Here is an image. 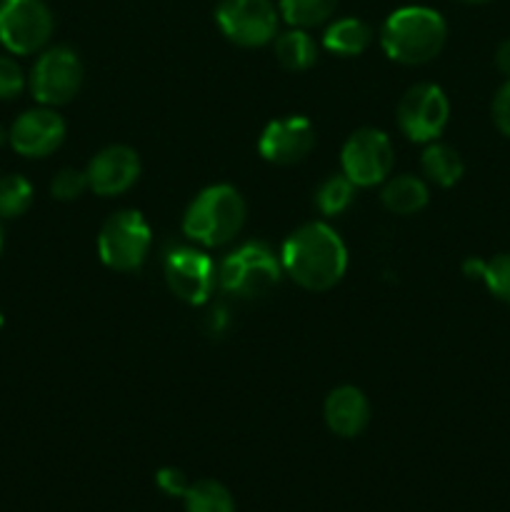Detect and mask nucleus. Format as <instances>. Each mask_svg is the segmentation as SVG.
<instances>
[{
    "label": "nucleus",
    "mask_w": 510,
    "mask_h": 512,
    "mask_svg": "<svg viewBox=\"0 0 510 512\" xmlns=\"http://www.w3.org/2000/svg\"><path fill=\"white\" fill-rule=\"evenodd\" d=\"M448 40L443 15L425 5H405L390 13L380 28L385 55L400 65H425L440 55Z\"/></svg>",
    "instance_id": "f03ea898"
},
{
    "label": "nucleus",
    "mask_w": 510,
    "mask_h": 512,
    "mask_svg": "<svg viewBox=\"0 0 510 512\" xmlns=\"http://www.w3.org/2000/svg\"><path fill=\"white\" fill-rule=\"evenodd\" d=\"M338 0H280L278 10L290 28L313 30L335 15Z\"/></svg>",
    "instance_id": "412c9836"
},
{
    "label": "nucleus",
    "mask_w": 510,
    "mask_h": 512,
    "mask_svg": "<svg viewBox=\"0 0 510 512\" xmlns=\"http://www.w3.org/2000/svg\"><path fill=\"white\" fill-rule=\"evenodd\" d=\"M420 168L428 183H435L438 188H453L455 183H460L465 173V163L460 158V153L450 145L428 143V148L423 150V158H420Z\"/></svg>",
    "instance_id": "a211bd4d"
},
{
    "label": "nucleus",
    "mask_w": 510,
    "mask_h": 512,
    "mask_svg": "<svg viewBox=\"0 0 510 512\" xmlns=\"http://www.w3.org/2000/svg\"><path fill=\"white\" fill-rule=\"evenodd\" d=\"M85 190H90L88 175H85V170L78 168H63L60 173H55L53 183H50L53 198L63 200V203H73V200H78Z\"/></svg>",
    "instance_id": "393cba45"
},
{
    "label": "nucleus",
    "mask_w": 510,
    "mask_h": 512,
    "mask_svg": "<svg viewBox=\"0 0 510 512\" xmlns=\"http://www.w3.org/2000/svg\"><path fill=\"white\" fill-rule=\"evenodd\" d=\"M463 273L468 278L483 280L485 288L493 293V298L510 305V253H498L490 260L470 258L463 265Z\"/></svg>",
    "instance_id": "aec40b11"
},
{
    "label": "nucleus",
    "mask_w": 510,
    "mask_h": 512,
    "mask_svg": "<svg viewBox=\"0 0 510 512\" xmlns=\"http://www.w3.org/2000/svg\"><path fill=\"white\" fill-rule=\"evenodd\" d=\"M283 273L310 293H325L343 280L348 270V248L328 223L300 225L288 235L280 253Z\"/></svg>",
    "instance_id": "f257e3e1"
},
{
    "label": "nucleus",
    "mask_w": 510,
    "mask_h": 512,
    "mask_svg": "<svg viewBox=\"0 0 510 512\" xmlns=\"http://www.w3.org/2000/svg\"><path fill=\"white\" fill-rule=\"evenodd\" d=\"M353 200L355 185L345 175H330L315 190V208L323 215H328V218L345 213L353 205Z\"/></svg>",
    "instance_id": "5701e85b"
},
{
    "label": "nucleus",
    "mask_w": 510,
    "mask_h": 512,
    "mask_svg": "<svg viewBox=\"0 0 510 512\" xmlns=\"http://www.w3.org/2000/svg\"><path fill=\"white\" fill-rule=\"evenodd\" d=\"M490 115H493V123L498 128V133L510 138V78H505V83L495 90Z\"/></svg>",
    "instance_id": "bb28decb"
},
{
    "label": "nucleus",
    "mask_w": 510,
    "mask_h": 512,
    "mask_svg": "<svg viewBox=\"0 0 510 512\" xmlns=\"http://www.w3.org/2000/svg\"><path fill=\"white\" fill-rule=\"evenodd\" d=\"M458 3H465V5H485V3H490V0H458Z\"/></svg>",
    "instance_id": "c756f323"
},
{
    "label": "nucleus",
    "mask_w": 510,
    "mask_h": 512,
    "mask_svg": "<svg viewBox=\"0 0 510 512\" xmlns=\"http://www.w3.org/2000/svg\"><path fill=\"white\" fill-rule=\"evenodd\" d=\"M185 512H235L230 490L218 480H198L185 490Z\"/></svg>",
    "instance_id": "4be33fe9"
},
{
    "label": "nucleus",
    "mask_w": 510,
    "mask_h": 512,
    "mask_svg": "<svg viewBox=\"0 0 510 512\" xmlns=\"http://www.w3.org/2000/svg\"><path fill=\"white\" fill-rule=\"evenodd\" d=\"M155 483H158V488L163 490L165 495H173V498H183L185 490L190 488L188 478H185V475L175 468L158 470V475H155Z\"/></svg>",
    "instance_id": "cd10ccee"
},
{
    "label": "nucleus",
    "mask_w": 510,
    "mask_h": 512,
    "mask_svg": "<svg viewBox=\"0 0 510 512\" xmlns=\"http://www.w3.org/2000/svg\"><path fill=\"white\" fill-rule=\"evenodd\" d=\"M315 145V128L305 115L270 120L260 133L258 153L273 165H295L308 158Z\"/></svg>",
    "instance_id": "ddd939ff"
},
{
    "label": "nucleus",
    "mask_w": 510,
    "mask_h": 512,
    "mask_svg": "<svg viewBox=\"0 0 510 512\" xmlns=\"http://www.w3.org/2000/svg\"><path fill=\"white\" fill-rule=\"evenodd\" d=\"M25 88V73L13 58L0 55V100H15Z\"/></svg>",
    "instance_id": "a878e982"
},
{
    "label": "nucleus",
    "mask_w": 510,
    "mask_h": 512,
    "mask_svg": "<svg viewBox=\"0 0 510 512\" xmlns=\"http://www.w3.org/2000/svg\"><path fill=\"white\" fill-rule=\"evenodd\" d=\"M13 150L23 158H48L63 145L65 120L48 105L25 110L8 130Z\"/></svg>",
    "instance_id": "f8f14e48"
},
{
    "label": "nucleus",
    "mask_w": 510,
    "mask_h": 512,
    "mask_svg": "<svg viewBox=\"0 0 510 512\" xmlns=\"http://www.w3.org/2000/svg\"><path fill=\"white\" fill-rule=\"evenodd\" d=\"M275 60L283 65L290 73H303V70L313 68L318 60V45L310 38L308 30L290 28L285 33H278L273 40Z\"/></svg>",
    "instance_id": "6ab92c4d"
},
{
    "label": "nucleus",
    "mask_w": 510,
    "mask_h": 512,
    "mask_svg": "<svg viewBox=\"0 0 510 512\" xmlns=\"http://www.w3.org/2000/svg\"><path fill=\"white\" fill-rule=\"evenodd\" d=\"M83 60L68 45L40 50L33 70H30L28 88L40 105L60 108L68 105L83 88Z\"/></svg>",
    "instance_id": "423d86ee"
},
{
    "label": "nucleus",
    "mask_w": 510,
    "mask_h": 512,
    "mask_svg": "<svg viewBox=\"0 0 510 512\" xmlns=\"http://www.w3.org/2000/svg\"><path fill=\"white\" fill-rule=\"evenodd\" d=\"M280 10L273 0H220L215 10L218 28L240 48H263L278 35Z\"/></svg>",
    "instance_id": "1a4fd4ad"
},
{
    "label": "nucleus",
    "mask_w": 510,
    "mask_h": 512,
    "mask_svg": "<svg viewBox=\"0 0 510 512\" xmlns=\"http://www.w3.org/2000/svg\"><path fill=\"white\" fill-rule=\"evenodd\" d=\"M163 273L170 293L188 305L208 303L215 288V278H218L210 255L193 245H178V248L168 250L163 260Z\"/></svg>",
    "instance_id": "9b49d317"
},
{
    "label": "nucleus",
    "mask_w": 510,
    "mask_h": 512,
    "mask_svg": "<svg viewBox=\"0 0 510 512\" xmlns=\"http://www.w3.org/2000/svg\"><path fill=\"white\" fill-rule=\"evenodd\" d=\"M400 133L413 143H433L443 135L450 120V100L445 90L435 83H418L405 90L398 110Z\"/></svg>",
    "instance_id": "9d476101"
},
{
    "label": "nucleus",
    "mask_w": 510,
    "mask_h": 512,
    "mask_svg": "<svg viewBox=\"0 0 510 512\" xmlns=\"http://www.w3.org/2000/svg\"><path fill=\"white\" fill-rule=\"evenodd\" d=\"M248 218V205L233 185H208L195 195L183 215L185 238L203 248H220L235 240Z\"/></svg>",
    "instance_id": "7ed1b4c3"
},
{
    "label": "nucleus",
    "mask_w": 510,
    "mask_h": 512,
    "mask_svg": "<svg viewBox=\"0 0 510 512\" xmlns=\"http://www.w3.org/2000/svg\"><path fill=\"white\" fill-rule=\"evenodd\" d=\"M55 18L45 0H0V45L13 55L45 50Z\"/></svg>",
    "instance_id": "0eeeda50"
},
{
    "label": "nucleus",
    "mask_w": 510,
    "mask_h": 512,
    "mask_svg": "<svg viewBox=\"0 0 510 512\" xmlns=\"http://www.w3.org/2000/svg\"><path fill=\"white\" fill-rule=\"evenodd\" d=\"M495 68H498L505 78H510V38L503 40V43L498 45V50H495Z\"/></svg>",
    "instance_id": "c85d7f7f"
},
{
    "label": "nucleus",
    "mask_w": 510,
    "mask_h": 512,
    "mask_svg": "<svg viewBox=\"0 0 510 512\" xmlns=\"http://www.w3.org/2000/svg\"><path fill=\"white\" fill-rule=\"evenodd\" d=\"M385 210L393 215H415L428 205L430 190L423 178L415 175H395L383 183V193H380Z\"/></svg>",
    "instance_id": "dca6fc26"
},
{
    "label": "nucleus",
    "mask_w": 510,
    "mask_h": 512,
    "mask_svg": "<svg viewBox=\"0 0 510 512\" xmlns=\"http://www.w3.org/2000/svg\"><path fill=\"white\" fill-rule=\"evenodd\" d=\"M85 175L95 195L115 198V195L128 193L138 183L140 158L128 145H108L90 160Z\"/></svg>",
    "instance_id": "4468645a"
},
{
    "label": "nucleus",
    "mask_w": 510,
    "mask_h": 512,
    "mask_svg": "<svg viewBox=\"0 0 510 512\" xmlns=\"http://www.w3.org/2000/svg\"><path fill=\"white\" fill-rule=\"evenodd\" d=\"M373 43V28L360 18H340L325 28L323 45L340 58H355L363 55Z\"/></svg>",
    "instance_id": "f3484780"
},
{
    "label": "nucleus",
    "mask_w": 510,
    "mask_h": 512,
    "mask_svg": "<svg viewBox=\"0 0 510 512\" xmlns=\"http://www.w3.org/2000/svg\"><path fill=\"white\" fill-rule=\"evenodd\" d=\"M0 250H3V225H0Z\"/></svg>",
    "instance_id": "2f4dec72"
},
{
    "label": "nucleus",
    "mask_w": 510,
    "mask_h": 512,
    "mask_svg": "<svg viewBox=\"0 0 510 512\" xmlns=\"http://www.w3.org/2000/svg\"><path fill=\"white\" fill-rule=\"evenodd\" d=\"M343 175L355 188H373L393 173L395 150L388 133L378 128H360L345 140L340 150Z\"/></svg>",
    "instance_id": "6e6552de"
},
{
    "label": "nucleus",
    "mask_w": 510,
    "mask_h": 512,
    "mask_svg": "<svg viewBox=\"0 0 510 512\" xmlns=\"http://www.w3.org/2000/svg\"><path fill=\"white\" fill-rule=\"evenodd\" d=\"M150 225L138 210H118L103 223L98 235V255L105 268L133 273L150 253Z\"/></svg>",
    "instance_id": "39448f33"
},
{
    "label": "nucleus",
    "mask_w": 510,
    "mask_h": 512,
    "mask_svg": "<svg viewBox=\"0 0 510 512\" xmlns=\"http://www.w3.org/2000/svg\"><path fill=\"white\" fill-rule=\"evenodd\" d=\"M33 205V185L23 175H3L0 178V220H13L28 213Z\"/></svg>",
    "instance_id": "b1692460"
},
{
    "label": "nucleus",
    "mask_w": 510,
    "mask_h": 512,
    "mask_svg": "<svg viewBox=\"0 0 510 512\" xmlns=\"http://www.w3.org/2000/svg\"><path fill=\"white\" fill-rule=\"evenodd\" d=\"M0 328H3V315H0Z\"/></svg>",
    "instance_id": "473e14b6"
},
{
    "label": "nucleus",
    "mask_w": 510,
    "mask_h": 512,
    "mask_svg": "<svg viewBox=\"0 0 510 512\" xmlns=\"http://www.w3.org/2000/svg\"><path fill=\"white\" fill-rule=\"evenodd\" d=\"M283 275V263L275 258L265 243H243L233 253L225 255L218 268V283L223 290L238 298H258L268 295Z\"/></svg>",
    "instance_id": "20e7f679"
},
{
    "label": "nucleus",
    "mask_w": 510,
    "mask_h": 512,
    "mask_svg": "<svg viewBox=\"0 0 510 512\" xmlns=\"http://www.w3.org/2000/svg\"><path fill=\"white\" fill-rule=\"evenodd\" d=\"M5 140H10L8 130H5V128H0V145H3V143H5Z\"/></svg>",
    "instance_id": "7c9ffc66"
},
{
    "label": "nucleus",
    "mask_w": 510,
    "mask_h": 512,
    "mask_svg": "<svg viewBox=\"0 0 510 512\" xmlns=\"http://www.w3.org/2000/svg\"><path fill=\"white\" fill-rule=\"evenodd\" d=\"M325 425L338 438H358L370 423V403L355 385H340L330 390L323 405Z\"/></svg>",
    "instance_id": "2eb2a0df"
}]
</instances>
